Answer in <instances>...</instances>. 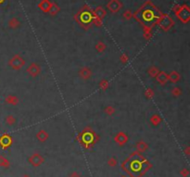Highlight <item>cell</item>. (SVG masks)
Returning <instances> with one entry per match:
<instances>
[{
    "label": "cell",
    "mask_w": 190,
    "mask_h": 177,
    "mask_svg": "<svg viewBox=\"0 0 190 177\" xmlns=\"http://www.w3.org/2000/svg\"><path fill=\"white\" fill-rule=\"evenodd\" d=\"M145 97L147 98V99H150V98H152L154 97V91L151 88L147 89L146 92H145Z\"/></svg>",
    "instance_id": "18"
},
{
    "label": "cell",
    "mask_w": 190,
    "mask_h": 177,
    "mask_svg": "<svg viewBox=\"0 0 190 177\" xmlns=\"http://www.w3.org/2000/svg\"><path fill=\"white\" fill-rule=\"evenodd\" d=\"M17 20H10V22H9V25H10V27L11 28H15L16 26H17Z\"/></svg>",
    "instance_id": "22"
},
{
    "label": "cell",
    "mask_w": 190,
    "mask_h": 177,
    "mask_svg": "<svg viewBox=\"0 0 190 177\" xmlns=\"http://www.w3.org/2000/svg\"><path fill=\"white\" fill-rule=\"evenodd\" d=\"M135 17L147 27H151L160 19V13L152 6H145L136 13Z\"/></svg>",
    "instance_id": "1"
},
{
    "label": "cell",
    "mask_w": 190,
    "mask_h": 177,
    "mask_svg": "<svg viewBox=\"0 0 190 177\" xmlns=\"http://www.w3.org/2000/svg\"><path fill=\"white\" fill-rule=\"evenodd\" d=\"M15 122H16V119L12 115H9V116L6 117V123L7 125H13Z\"/></svg>",
    "instance_id": "17"
},
{
    "label": "cell",
    "mask_w": 190,
    "mask_h": 177,
    "mask_svg": "<svg viewBox=\"0 0 190 177\" xmlns=\"http://www.w3.org/2000/svg\"><path fill=\"white\" fill-rule=\"evenodd\" d=\"M5 102L7 104H9V105H13V106H16L19 103V98L15 96H7L6 98H5Z\"/></svg>",
    "instance_id": "7"
},
{
    "label": "cell",
    "mask_w": 190,
    "mask_h": 177,
    "mask_svg": "<svg viewBox=\"0 0 190 177\" xmlns=\"http://www.w3.org/2000/svg\"><path fill=\"white\" fill-rule=\"evenodd\" d=\"M168 79L171 81V83L175 84L180 80V74L175 71H172L170 72V74H168Z\"/></svg>",
    "instance_id": "6"
},
{
    "label": "cell",
    "mask_w": 190,
    "mask_h": 177,
    "mask_svg": "<svg viewBox=\"0 0 190 177\" xmlns=\"http://www.w3.org/2000/svg\"><path fill=\"white\" fill-rule=\"evenodd\" d=\"M114 112H115V109L113 108L112 106H107L106 108H105V113L110 115H110L114 114Z\"/></svg>",
    "instance_id": "19"
},
{
    "label": "cell",
    "mask_w": 190,
    "mask_h": 177,
    "mask_svg": "<svg viewBox=\"0 0 190 177\" xmlns=\"http://www.w3.org/2000/svg\"><path fill=\"white\" fill-rule=\"evenodd\" d=\"M79 76L84 80H88L92 76V71L88 67H82L79 71Z\"/></svg>",
    "instance_id": "4"
},
{
    "label": "cell",
    "mask_w": 190,
    "mask_h": 177,
    "mask_svg": "<svg viewBox=\"0 0 190 177\" xmlns=\"http://www.w3.org/2000/svg\"><path fill=\"white\" fill-rule=\"evenodd\" d=\"M120 59H121V62L122 64H126L128 62V60H129V57H128L127 54H122Z\"/></svg>",
    "instance_id": "20"
},
{
    "label": "cell",
    "mask_w": 190,
    "mask_h": 177,
    "mask_svg": "<svg viewBox=\"0 0 190 177\" xmlns=\"http://www.w3.org/2000/svg\"><path fill=\"white\" fill-rule=\"evenodd\" d=\"M159 72H160L159 69L157 67H155V66H151V67L147 70V73L149 74L150 77H156L157 74L159 73Z\"/></svg>",
    "instance_id": "13"
},
{
    "label": "cell",
    "mask_w": 190,
    "mask_h": 177,
    "mask_svg": "<svg viewBox=\"0 0 190 177\" xmlns=\"http://www.w3.org/2000/svg\"><path fill=\"white\" fill-rule=\"evenodd\" d=\"M9 67L13 70H20V68L25 65V60H24L20 55H15L9 59Z\"/></svg>",
    "instance_id": "2"
},
{
    "label": "cell",
    "mask_w": 190,
    "mask_h": 177,
    "mask_svg": "<svg viewBox=\"0 0 190 177\" xmlns=\"http://www.w3.org/2000/svg\"><path fill=\"white\" fill-rule=\"evenodd\" d=\"M172 95L174 97H180L181 95H182V89L180 88V87H173L172 89Z\"/></svg>",
    "instance_id": "16"
},
{
    "label": "cell",
    "mask_w": 190,
    "mask_h": 177,
    "mask_svg": "<svg viewBox=\"0 0 190 177\" xmlns=\"http://www.w3.org/2000/svg\"><path fill=\"white\" fill-rule=\"evenodd\" d=\"M156 79L158 81V83L162 85H164L165 84L169 81L168 79V74L165 72H159V73L156 76Z\"/></svg>",
    "instance_id": "5"
},
{
    "label": "cell",
    "mask_w": 190,
    "mask_h": 177,
    "mask_svg": "<svg viewBox=\"0 0 190 177\" xmlns=\"http://www.w3.org/2000/svg\"><path fill=\"white\" fill-rule=\"evenodd\" d=\"M2 1H3V0H0V3H1V2H2Z\"/></svg>",
    "instance_id": "23"
},
{
    "label": "cell",
    "mask_w": 190,
    "mask_h": 177,
    "mask_svg": "<svg viewBox=\"0 0 190 177\" xmlns=\"http://www.w3.org/2000/svg\"><path fill=\"white\" fill-rule=\"evenodd\" d=\"M40 7H41V9H42L44 11H47V10H49V4L47 2V1H44L43 3H41V5H40Z\"/></svg>",
    "instance_id": "21"
},
{
    "label": "cell",
    "mask_w": 190,
    "mask_h": 177,
    "mask_svg": "<svg viewBox=\"0 0 190 177\" xmlns=\"http://www.w3.org/2000/svg\"><path fill=\"white\" fill-rule=\"evenodd\" d=\"M36 136H37V138L40 140V141H45V140L47 138L48 134H47V133L45 130H40L38 133H37Z\"/></svg>",
    "instance_id": "12"
},
{
    "label": "cell",
    "mask_w": 190,
    "mask_h": 177,
    "mask_svg": "<svg viewBox=\"0 0 190 177\" xmlns=\"http://www.w3.org/2000/svg\"><path fill=\"white\" fill-rule=\"evenodd\" d=\"M96 49H97V51L99 52V53L104 52L106 50V45L104 43H102V42H98L96 45Z\"/></svg>",
    "instance_id": "15"
},
{
    "label": "cell",
    "mask_w": 190,
    "mask_h": 177,
    "mask_svg": "<svg viewBox=\"0 0 190 177\" xmlns=\"http://www.w3.org/2000/svg\"><path fill=\"white\" fill-rule=\"evenodd\" d=\"M115 140H116L118 143H120V144L122 145V144H124V143L127 141V136H126L125 134L119 133V134H117V136L115 137Z\"/></svg>",
    "instance_id": "10"
},
{
    "label": "cell",
    "mask_w": 190,
    "mask_h": 177,
    "mask_svg": "<svg viewBox=\"0 0 190 177\" xmlns=\"http://www.w3.org/2000/svg\"><path fill=\"white\" fill-rule=\"evenodd\" d=\"M98 85H99L100 89H102L103 91H106V90L109 88L110 83H109V81H107V80H101L99 82V84H98Z\"/></svg>",
    "instance_id": "14"
},
{
    "label": "cell",
    "mask_w": 190,
    "mask_h": 177,
    "mask_svg": "<svg viewBox=\"0 0 190 177\" xmlns=\"http://www.w3.org/2000/svg\"><path fill=\"white\" fill-rule=\"evenodd\" d=\"M160 25L162 26L164 30H167V29H169V27L172 25V20L169 18H164L162 20V22H160Z\"/></svg>",
    "instance_id": "11"
},
{
    "label": "cell",
    "mask_w": 190,
    "mask_h": 177,
    "mask_svg": "<svg viewBox=\"0 0 190 177\" xmlns=\"http://www.w3.org/2000/svg\"><path fill=\"white\" fill-rule=\"evenodd\" d=\"M26 72H28L32 77H36L37 75L40 74L41 72V68L38 64L32 62L30 64V66L26 69Z\"/></svg>",
    "instance_id": "3"
},
{
    "label": "cell",
    "mask_w": 190,
    "mask_h": 177,
    "mask_svg": "<svg viewBox=\"0 0 190 177\" xmlns=\"http://www.w3.org/2000/svg\"><path fill=\"white\" fill-rule=\"evenodd\" d=\"M11 143V138L9 135L7 134H4L0 137V145L3 146V147H7L9 146V144Z\"/></svg>",
    "instance_id": "8"
},
{
    "label": "cell",
    "mask_w": 190,
    "mask_h": 177,
    "mask_svg": "<svg viewBox=\"0 0 190 177\" xmlns=\"http://www.w3.org/2000/svg\"><path fill=\"white\" fill-rule=\"evenodd\" d=\"M162 122V119L159 114H154L153 116H151L150 118V122L155 126H158Z\"/></svg>",
    "instance_id": "9"
}]
</instances>
